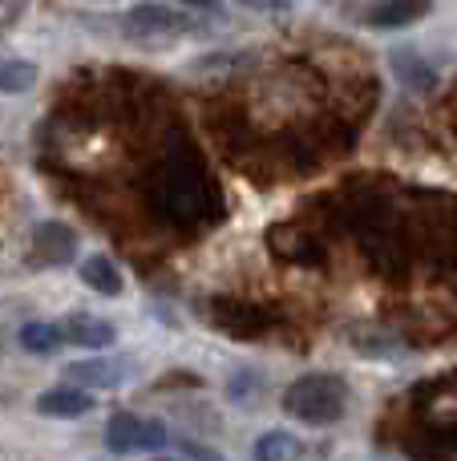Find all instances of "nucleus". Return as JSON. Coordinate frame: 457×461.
Segmentation results:
<instances>
[{"instance_id":"nucleus-10","label":"nucleus","mask_w":457,"mask_h":461,"mask_svg":"<svg viewBox=\"0 0 457 461\" xmlns=\"http://www.w3.org/2000/svg\"><path fill=\"white\" fill-rule=\"evenodd\" d=\"M16 340H21V348L32 352V357H53L61 344H69L61 324H49V320H29V324H21Z\"/></svg>"},{"instance_id":"nucleus-7","label":"nucleus","mask_w":457,"mask_h":461,"mask_svg":"<svg viewBox=\"0 0 457 461\" xmlns=\"http://www.w3.org/2000/svg\"><path fill=\"white\" fill-rule=\"evenodd\" d=\"M65 376L81 389H118L126 381V368L118 360H73L65 365Z\"/></svg>"},{"instance_id":"nucleus-8","label":"nucleus","mask_w":457,"mask_h":461,"mask_svg":"<svg viewBox=\"0 0 457 461\" xmlns=\"http://www.w3.org/2000/svg\"><path fill=\"white\" fill-rule=\"evenodd\" d=\"M429 8H434V0H385L364 16V24L369 29H405V24L421 21Z\"/></svg>"},{"instance_id":"nucleus-12","label":"nucleus","mask_w":457,"mask_h":461,"mask_svg":"<svg viewBox=\"0 0 457 461\" xmlns=\"http://www.w3.org/2000/svg\"><path fill=\"white\" fill-rule=\"evenodd\" d=\"M255 457H304V446H300L291 433H280V429H272V433H264V438L255 441Z\"/></svg>"},{"instance_id":"nucleus-3","label":"nucleus","mask_w":457,"mask_h":461,"mask_svg":"<svg viewBox=\"0 0 457 461\" xmlns=\"http://www.w3.org/2000/svg\"><path fill=\"white\" fill-rule=\"evenodd\" d=\"M105 446L113 454H162V449H170V433L158 417L113 413L105 425Z\"/></svg>"},{"instance_id":"nucleus-16","label":"nucleus","mask_w":457,"mask_h":461,"mask_svg":"<svg viewBox=\"0 0 457 461\" xmlns=\"http://www.w3.org/2000/svg\"><path fill=\"white\" fill-rule=\"evenodd\" d=\"M175 5H191V8H202V13H215V0H175Z\"/></svg>"},{"instance_id":"nucleus-11","label":"nucleus","mask_w":457,"mask_h":461,"mask_svg":"<svg viewBox=\"0 0 457 461\" xmlns=\"http://www.w3.org/2000/svg\"><path fill=\"white\" fill-rule=\"evenodd\" d=\"M37 65L21 57H0V94H29L37 86Z\"/></svg>"},{"instance_id":"nucleus-14","label":"nucleus","mask_w":457,"mask_h":461,"mask_svg":"<svg viewBox=\"0 0 457 461\" xmlns=\"http://www.w3.org/2000/svg\"><path fill=\"white\" fill-rule=\"evenodd\" d=\"M175 454H183V457H219V449L194 446V441H183V446H175Z\"/></svg>"},{"instance_id":"nucleus-9","label":"nucleus","mask_w":457,"mask_h":461,"mask_svg":"<svg viewBox=\"0 0 457 461\" xmlns=\"http://www.w3.org/2000/svg\"><path fill=\"white\" fill-rule=\"evenodd\" d=\"M77 276H81V284L97 295H121L126 292V279H121L118 263H113L110 255H89V259H81Z\"/></svg>"},{"instance_id":"nucleus-5","label":"nucleus","mask_w":457,"mask_h":461,"mask_svg":"<svg viewBox=\"0 0 457 461\" xmlns=\"http://www.w3.org/2000/svg\"><path fill=\"white\" fill-rule=\"evenodd\" d=\"M97 401L89 397V389L81 384H61V389H49L37 397V413L40 417H57V421H77V417L94 413Z\"/></svg>"},{"instance_id":"nucleus-1","label":"nucleus","mask_w":457,"mask_h":461,"mask_svg":"<svg viewBox=\"0 0 457 461\" xmlns=\"http://www.w3.org/2000/svg\"><path fill=\"white\" fill-rule=\"evenodd\" d=\"M348 409V384L332 373H308L288 384L283 413L304 425H336Z\"/></svg>"},{"instance_id":"nucleus-6","label":"nucleus","mask_w":457,"mask_h":461,"mask_svg":"<svg viewBox=\"0 0 457 461\" xmlns=\"http://www.w3.org/2000/svg\"><path fill=\"white\" fill-rule=\"evenodd\" d=\"M61 332H65V340L81 344V348H110V344L118 340V328L102 316H89V312H73V316H65Z\"/></svg>"},{"instance_id":"nucleus-4","label":"nucleus","mask_w":457,"mask_h":461,"mask_svg":"<svg viewBox=\"0 0 457 461\" xmlns=\"http://www.w3.org/2000/svg\"><path fill=\"white\" fill-rule=\"evenodd\" d=\"M77 255V230L49 219V223L32 227V259L45 263V267H61V263H73Z\"/></svg>"},{"instance_id":"nucleus-2","label":"nucleus","mask_w":457,"mask_h":461,"mask_svg":"<svg viewBox=\"0 0 457 461\" xmlns=\"http://www.w3.org/2000/svg\"><path fill=\"white\" fill-rule=\"evenodd\" d=\"M194 32H202V24L166 0H138L121 13V37L134 45H166V41L194 37Z\"/></svg>"},{"instance_id":"nucleus-17","label":"nucleus","mask_w":457,"mask_h":461,"mask_svg":"<svg viewBox=\"0 0 457 461\" xmlns=\"http://www.w3.org/2000/svg\"><path fill=\"white\" fill-rule=\"evenodd\" d=\"M77 5H102V0H77Z\"/></svg>"},{"instance_id":"nucleus-13","label":"nucleus","mask_w":457,"mask_h":461,"mask_svg":"<svg viewBox=\"0 0 457 461\" xmlns=\"http://www.w3.org/2000/svg\"><path fill=\"white\" fill-rule=\"evenodd\" d=\"M393 65H397V73H401V81L405 86H417V89H429L437 81V73L429 69L421 57H409V53H397L393 57Z\"/></svg>"},{"instance_id":"nucleus-15","label":"nucleus","mask_w":457,"mask_h":461,"mask_svg":"<svg viewBox=\"0 0 457 461\" xmlns=\"http://www.w3.org/2000/svg\"><path fill=\"white\" fill-rule=\"evenodd\" d=\"M239 5H247V8H259V13H280V8H288L291 0H239Z\"/></svg>"}]
</instances>
